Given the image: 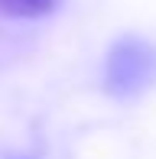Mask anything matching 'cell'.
I'll return each mask as SVG.
<instances>
[{"label": "cell", "mask_w": 156, "mask_h": 159, "mask_svg": "<svg viewBox=\"0 0 156 159\" xmlns=\"http://www.w3.org/2000/svg\"><path fill=\"white\" fill-rule=\"evenodd\" d=\"M156 81V49L143 39H120L104 59V91L114 98H133Z\"/></svg>", "instance_id": "obj_1"}, {"label": "cell", "mask_w": 156, "mask_h": 159, "mask_svg": "<svg viewBox=\"0 0 156 159\" xmlns=\"http://www.w3.org/2000/svg\"><path fill=\"white\" fill-rule=\"evenodd\" d=\"M55 0H0V13L7 16H42L52 10Z\"/></svg>", "instance_id": "obj_2"}, {"label": "cell", "mask_w": 156, "mask_h": 159, "mask_svg": "<svg viewBox=\"0 0 156 159\" xmlns=\"http://www.w3.org/2000/svg\"><path fill=\"white\" fill-rule=\"evenodd\" d=\"M3 159H36V156H30V153H7Z\"/></svg>", "instance_id": "obj_3"}]
</instances>
